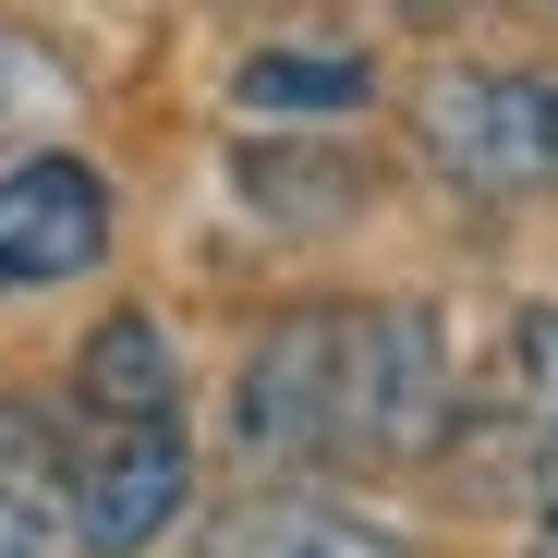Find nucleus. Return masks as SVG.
I'll use <instances>...</instances> for the list:
<instances>
[{"mask_svg":"<svg viewBox=\"0 0 558 558\" xmlns=\"http://www.w3.org/2000/svg\"><path fill=\"white\" fill-rule=\"evenodd\" d=\"M449 425V340L425 304L340 316V389H328V449L352 461H413Z\"/></svg>","mask_w":558,"mask_h":558,"instance_id":"obj_1","label":"nucleus"},{"mask_svg":"<svg viewBox=\"0 0 558 558\" xmlns=\"http://www.w3.org/2000/svg\"><path fill=\"white\" fill-rule=\"evenodd\" d=\"M425 146L474 195H534V182H558V85L546 73H449L425 98Z\"/></svg>","mask_w":558,"mask_h":558,"instance_id":"obj_2","label":"nucleus"},{"mask_svg":"<svg viewBox=\"0 0 558 558\" xmlns=\"http://www.w3.org/2000/svg\"><path fill=\"white\" fill-rule=\"evenodd\" d=\"M328 389H340V316H279L243 352V389H231L243 449L255 461H316L328 449Z\"/></svg>","mask_w":558,"mask_h":558,"instance_id":"obj_3","label":"nucleus"},{"mask_svg":"<svg viewBox=\"0 0 558 558\" xmlns=\"http://www.w3.org/2000/svg\"><path fill=\"white\" fill-rule=\"evenodd\" d=\"M182 486H195V449H182V425H170V413H134V425L73 474L85 558H134V546H158L170 510H182Z\"/></svg>","mask_w":558,"mask_h":558,"instance_id":"obj_4","label":"nucleus"},{"mask_svg":"<svg viewBox=\"0 0 558 558\" xmlns=\"http://www.w3.org/2000/svg\"><path fill=\"white\" fill-rule=\"evenodd\" d=\"M98 255H110V195H98V170H73V158L0 170V279H13V292L73 279V267H98Z\"/></svg>","mask_w":558,"mask_h":558,"instance_id":"obj_5","label":"nucleus"},{"mask_svg":"<svg viewBox=\"0 0 558 558\" xmlns=\"http://www.w3.org/2000/svg\"><path fill=\"white\" fill-rule=\"evenodd\" d=\"M207 558H401V534L340 498H255L207 534Z\"/></svg>","mask_w":558,"mask_h":558,"instance_id":"obj_6","label":"nucleus"},{"mask_svg":"<svg viewBox=\"0 0 558 558\" xmlns=\"http://www.w3.org/2000/svg\"><path fill=\"white\" fill-rule=\"evenodd\" d=\"M231 98L267 122H340V110H364V61L352 49H255L231 73Z\"/></svg>","mask_w":558,"mask_h":558,"instance_id":"obj_7","label":"nucleus"},{"mask_svg":"<svg viewBox=\"0 0 558 558\" xmlns=\"http://www.w3.org/2000/svg\"><path fill=\"white\" fill-rule=\"evenodd\" d=\"M85 401H110L122 425L170 413V328L158 316H110L98 340H85Z\"/></svg>","mask_w":558,"mask_h":558,"instance_id":"obj_8","label":"nucleus"},{"mask_svg":"<svg viewBox=\"0 0 558 558\" xmlns=\"http://www.w3.org/2000/svg\"><path fill=\"white\" fill-rule=\"evenodd\" d=\"M522 401H534V425L558 449V316H522Z\"/></svg>","mask_w":558,"mask_h":558,"instance_id":"obj_9","label":"nucleus"},{"mask_svg":"<svg viewBox=\"0 0 558 558\" xmlns=\"http://www.w3.org/2000/svg\"><path fill=\"white\" fill-rule=\"evenodd\" d=\"M0 558H61V534H49V510L25 486H0Z\"/></svg>","mask_w":558,"mask_h":558,"instance_id":"obj_10","label":"nucleus"},{"mask_svg":"<svg viewBox=\"0 0 558 558\" xmlns=\"http://www.w3.org/2000/svg\"><path fill=\"white\" fill-rule=\"evenodd\" d=\"M534 558H558V486L534 498Z\"/></svg>","mask_w":558,"mask_h":558,"instance_id":"obj_11","label":"nucleus"}]
</instances>
